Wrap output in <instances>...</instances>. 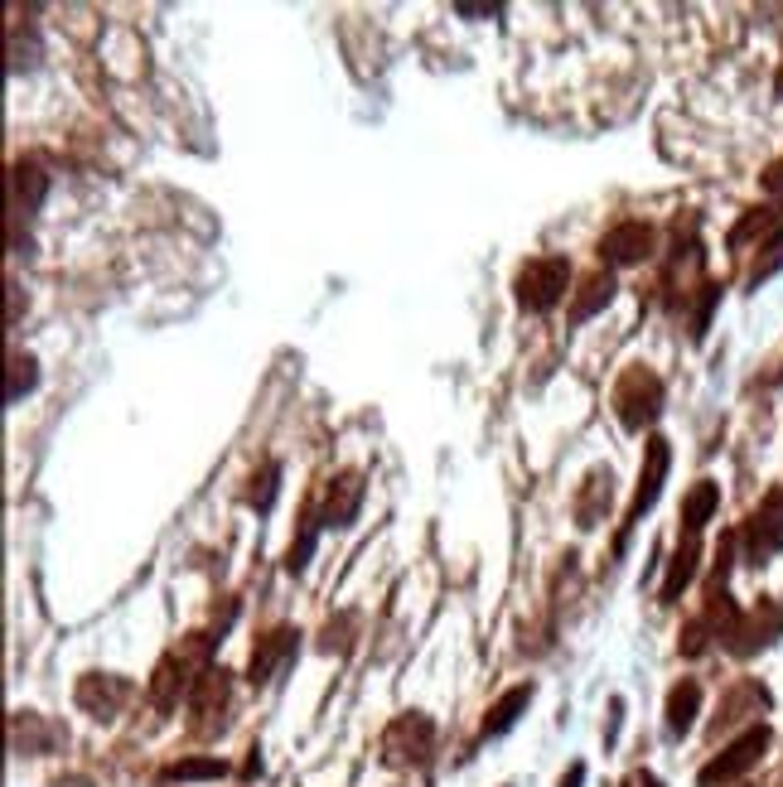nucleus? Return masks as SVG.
Instances as JSON below:
<instances>
[{"label":"nucleus","instance_id":"nucleus-9","mask_svg":"<svg viewBox=\"0 0 783 787\" xmlns=\"http://www.w3.org/2000/svg\"><path fill=\"white\" fill-rule=\"evenodd\" d=\"M643 257H653V228L648 222H619L600 237V261L609 266H633Z\"/></svg>","mask_w":783,"mask_h":787},{"label":"nucleus","instance_id":"nucleus-1","mask_svg":"<svg viewBox=\"0 0 783 787\" xmlns=\"http://www.w3.org/2000/svg\"><path fill=\"white\" fill-rule=\"evenodd\" d=\"M513 290H517V304H523V310L547 314V310H556V304L566 300V290H570V261L566 257H533V261H523Z\"/></svg>","mask_w":783,"mask_h":787},{"label":"nucleus","instance_id":"nucleus-26","mask_svg":"<svg viewBox=\"0 0 783 787\" xmlns=\"http://www.w3.org/2000/svg\"><path fill=\"white\" fill-rule=\"evenodd\" d=\"M715 300H721V290H715V286H701V304H697V319H692V333H697V339H701V333H707V324H711Z\"/></svg>","mask_w":783,"mask_h":787},{"label":"nucleus","instance_id":"nucleus-16","mask_svg":"<svg viewBox=\"0 0 783 787\" xmlns=\"http://www.w3.org/2000/svg\"><path fill=\"white\" fill-rule=\"evenodd\" d=\"M697 560H701V541L687 537L682 546H677L672 566H668V580H662V604H677V599H682V590H687V584H692V576H697Z\"/></svg>","mask_w":783,"mask_h":787},{"label":"nucleus","instance_id":"nucleus-3","mask_svg":"<svg viewBox=\"0 0 783 787\" xmlns=\"http://www.w3.org/2000/svg\"><path fill=\"white\" fill-rule=\"evenodd\" d=\"M435 754V725L426 715H396L382 729V764L392 768H421Z\"/></svg>","mask_w":783,"mask_h":787},{"label":"nucleus","instance_id":"nucleus-28","mask_svg":"<svg viewBox=\"0 0 783 787\" xmlns=\"http://www.w3.org/2000/svg\"><path fill=\"white\" fill-rule=\"evenodd\" d=\"M460 15H498V6H470V0H460Z\"/></svg>","mask_w":783,"mask_h":787},{"label":"nucleus","instance_id":"nucleus-10","mask_svg":"<svg viewBox=\"0 0 783 787\" xmlns=\"http://www.w3.org/2000/svg\"><path fill=\"white\" fill-rule=\"evenodd\" d=\"M228 696H233L228 672H204V676L194 682V701H189V711L198 715V719H194V729H198V735H208L214 725H223V711H228Z\"/></svg>","mask_w":783,"mask_h":787},{"label":"nucleus","instance_id":"nucleus-13","mask_svg":"<svg viewBox=\"0 0 783 787\" xmlns=\"http://www.w3.org/2000/svg\"><path fill=\"white\" fill-rule=\"evenodd\" d=\"M615 474L609 469H595L590 478H586V488L576 493V517H580V527H600V517H605V508H609V498H615Z\"/></svg>","mask_w":783,"mask_h":787},{"label":"nucleus","instance_id":"nucleus-8","mask_svg":"<svg viewBox=\"0 0 783 787\" xmlns=\"http://www.w3.org/2000/svg\"><path fill=\"white\" fill-rule=\"evenodd\" d=\"M126 701H131V682H126V676L92 672V676H83V682H78V705H83L92 719H112Z\"/></svg>","mask_w":783,"mask_h":787},{"label":"nucleus","instance_id":"nucleus-23","mask_svg":"<svg viewBox=\"0 0 783 787\" xmlns=\"http://www.w3.org/2000/svg\"><path fill=\"white\" fill-rule=\"evenodd\" d=\"M315 537H320V522H315V517H305L300 541L290 546V556H286V570H305V560H310V551H315Z\"/></svg>","mask_w":783,"mask_h":787},{"label":"nucleus","instance_id":"nucleus-30","mask_svg":"<svg viewBox=\"0 0 783 787\" xmlns=\"http://www.w3.org/2000/svg\"><path fill=\"white\" fill-rule=\"evenodd\" d=\"M633 787H662V783L653 778V773H639V778H633Z\"/></svg>","mask_w":783,"mask_h":787},{"label":"nucleus","instance_id":"nucleus-20","mask_svg":"<svg viewBox=\"0 0 783 787\" xmlns=\"http://www.w3.org/2000/svg\"><path fill=\"white\" fill-rule=\"evenodd\" d=\"M769 705V691L760 682H740L730 696L721 701V719H715V729L721 725H735V719H745V715H760Z\"/></svg>","mask_w":783,"mask_h":787},{"label":"nucleus","instance_id":"nucleus-22","mask_svg":"<svg viewBox=\"0 0 783 787\" xmlns=\"http://www.w3.org/2000/svg\"><path fill=\"white\" fill-rule=\"evenodd\" d=\"M223 773H228L223 758H179L165 768V778H223Z\"/></svg>","mask_w":783,"mask_h":787},{"label":"nucleus","instance_id":"nucleus-27","mask_svg":"<svg viewBox=\"0 0 783 787\" xmlns=\"http://www.w3.org/2000/svg\"><path fill=\"white\" fill-rule=\"evenodd\" d=\"M760 184H764V189H769V194H783V155H779V159H774V165H769V169H764V175H760Z\"/></svg>","mask_w":783,"mask_h":787},{"label":"nucleus","instance_id":"nucleus-25","mask_svg":"<svg viewBox=\"0 0 783 787\" xmlns=\"http://www.w3.org/2000/svg\"><path fill=\"white\" fill-rule=\"evenodd\" d=\"M276 484H281V464H271V469L267 474H261V488H251V508H257V512H267L271 508V503H276Z\"/></svg>","mask_w":783,"mask_h":787},{"label":"nucleus","instance_id":"nucleus-29","mask_svg":"<svg viewBox=\"0 0 783 787\" xmlns=\"http://www.w3.org/2000/svg\"><path fill=\"white\" fill-rule=\"evenodd\" d=\"M580 783H586V764H570V773L562 778V787H580Z\"/></svg>","mask_w":783,"mask_h":787},{"label":"nucleus","instance_id":"nucleus-4","mask_svg":"<svg viewBox=\"0 0 783 787\" xmlns=\"http://www.w3.org/2000/svg\"><path fill=\"white\" fill-rule=\"evenodd\" d=\"M769 739H774V735H769V725L745 729V735H740L735 744H725V749L697 773V783H701V787H730L735 778H745V773L769 754Z\"/></svg>","mask_w":783,"mask_h":787},{"label":"nucleus","instance_id":"nucleus-6","mask_svg":"<svg viewBox=\"0 0 783 787\" xmlns=\"http://www.w3.org/2000/svg\"><path fill=\"white\" fill-rule=\"evenodd\" d=\"M774 638H783V609L769 604V599H760L750 613H740V619L730 623V633L721 638V643L735 652V657H754V652L769 648Z\"/></svg>","mask_w":783,"mask_h":787},{"label":"nucleus","instance_id":"nucleus-21","mask_svg":"<svg viewBox=\"0 0 783 787\" xmlns=\"http://www.w3.org/2000/svg\"><path fill=\"white\" fill-rule=\"evenodd\" d=\"M34 382H39V372H34V358L16 353V358H10V386H6V402L16 406L24 392H34Z\"/></svg>","mask_w":783,"mask_h":787},{"label":"nucleus","instance_id":"nucleus-15","mask_svg":"<svg viewBox=\"0 0 783 787\" xmlns=\"http://www.w3.org/2000/svg\"><path fill=\"white\" fill-rule=\"evenodd\" d=\"M609 300H615V276H609V271L586 276V280H580V296L570 300V324H586V319L600 314Z\"/></svg>","mask_w":783,"mask_h":787},{"label":"nucleus","instance_id":"nucleus-7","mask_svg":"<svg viewBox=\"0 0 783 787\" xmlns=\"http://www.w3.org/2000/svg\"><path fill=\"white\" fill-rule=\"evenodd\" d=\"M740 541H745V560H750V566H764V560L779 551V546H783V488H774L760 508L750 512Z\"/></svg>","mask_w":783,"mask_h":787},{"label":"nucleus","instance_id":"nucleus-14","mask_svg":"<svg viewBox=\"0 0 783 787\" xmlns=\"http://www.w3.org/2000/svg\"><path fill=\"white\" fill-rule=\"evenodd\" d=\"M533 705V682L527 686H513V691H503V696L494 701V711L484 715V739H494V735H508V729L517 725V715Z\"/></svg>","mask_w":783,"mask_h":787},{"label":"nucleus","instance_id":"nucleus-31","mask_svg":"<svg viewBox=\"0 0 783 787\" xmlns=\"http://www.w3.org/2000/svg\"><path fill=\"white\" fill-rule=\"evenodd\" d=\"M774 92H779V97H783V69H779V83H774Z\"/></svg>","mask_w":783,"mask_h":787},{"label":"nucleus","instance_id":"nucleus-17","mask_svg":"<svg viewBox=\"0 0 783 787\" xmlns=\"http://www.w3.org/2000/svg\"><path fill=\"white\" fill-rule=\"evenodd\" d=\"M697 711H701V686L697 682H677L668 691V735L682 739L687 729L697 725Z\"/></svg>","mask_w":783,"mask_h":787},{"label":"nucleus","instance_id":"nucleus-24","mask_svg":"<svg viewBox=\"0 0 783 787\" xmlns=\"http://www.w3.org/2000/svg\"><path fill=\"white\" fill-rule=\"evenodd\" d=\"M764 228H774V213H769V208H750V218L740 222L735 232H730V247H745L750 237H754V232H764Z\"/></svg>","mask_w":783,"mask_h":787},{"label":"nucleus","instance_id":"nucleus-12","mask_svg":"<svg viewBox=\"0 0 783 787\" xmlns=\"http://www.w3.org/2000/svg\"><path fill=\"white\" fill-rule=\"evenodd\" d=\"M296 629H276L267 633L257 643V652H251V666H247V676H251V686H261V682H271L276 676V666H286L290 662V652H296Z\"/></svg>","mask_w":783,"mask_h":787},{"label":"nucleus","instance_id":"nucleus-18","mask_svg":"<svg viewBox=\"0 0 783 787\" xmlns=\"http://www.w3.org/2000/svg\"><path fill=\"white\" fill-rule=\"evenodd\" d=\"M715 508H721V488H715L711 478H701V484L687 493V503H682V531L687 537H701V527L711 522Z\"/></svg>","mask_w":783,"mask_h":787},{"label":"nucleus","instance_id":"nucleus-5","mask_svg":"<svg viewBox=\"0 0 783 787\" xmlns=\"http://www.w3.org/2000/svg\"><path fill=\"white\" fill-rule=\"evenodd\" d=\"M668 469H672V449H668V439L653 435L648 439V455H643V474H639V488H633V503H629V512H624V531H619V551H624V541H629V531L643 522V512L658 503V493L662 484H668Z\"/></svg>","mask_w":783,"mask_h":787},{"label":"nucleus","instance_id":"nucleus-19","mask_svg":"<svg viewBox=\"0 0 783 787\" xmlns=\"http://www.w3.org/2000/svg\"><path fill=\"white\" fill-rule=\"evenodd\" d=\"M10 189H16V208H10V213H16V222H20L24 213H34V208H39V198H44L49 179L39 175L34 159H20V165H16V179H10Z\"/></svg>","mask_w":783,"mask_h":787},{"label":"nucleus","instance_id":"nucleus-11","mask_svg":"<svg viewBox=\"0 0 783 787\" xmlns=\"http://www.w3.org/2000/svg\"><path fill=\"white\" fill-rule=\"evenodd\" d=\"M358 508H363V478H358V474H339L334 484H329L320 527H353Z\"/></svg>","mask_w":783,"mask_h":787},{"label":"nucleus","instance_id":"nucleus-2","mask_svg":"<svg viewBox=\"0 0 783 787\" xmlns=\"http://www.w3.org/2000/svg\"><path fill=\"white\" fill-rule=\"evenodd\" d=\"M662 411V382L653 367H629L615 386V416L624 431H643L648 421H658Z\"/></svg>","mask_w":783,"mask_h":787}]
</instances>
